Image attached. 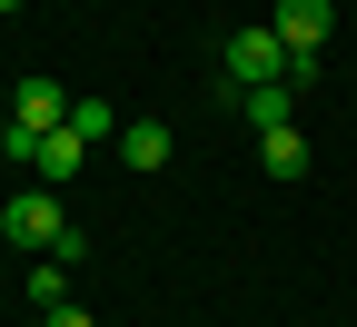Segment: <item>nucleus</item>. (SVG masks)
Segmentation results:
<instances>
[{
  "instance_id": "nucleus-5",
  "label": "nucleus",
  "mask_w": 357,
  "mask_h": 327,
  "mask_svg": "<svg viewBox=\"0 0 357 327\" xmlns=\"http://www.w3.org/2000/svg\"><path fill=\"white\" fill-rule=\"evenodd\" d=\"M30 169L50 178V189H70V178L89 169V139H79V129H50V139H40V159H30Z\"/></svg>"
},
{
  "instance_id": "nucleus-11",
  "label": "nucleus",
  "mask_w": 357,
  "mask_h": 327,
  "mask_svg": "<svg viewBox=\"0 0 357 327\" xmlns=\"http://www.w3.org/2000/svg\"><path fill=\"white\" fill-rule=\"evenodd\" d=\"M40 327H100V317H89V307H50V317H40Z\"/></svg>"
},
{
  "instance_id": "nucleus-6",
  "label": "nucleus",
  "mask_w": 357,
  "mask_h": 327,
  "mask_svg": "<svg viewBox=\"0 0 357 327\" xmlns=\"http://www.w3.org/2000/svg\"><path fill=\"white\" fill-rule=\"evenodd\" d=\"M238 119H248V129H288V119H298V89H288V79H268V89H238Z\"/></svg>"
},
{
  "instance_id": "nucleus-12",
  "label": "nucleus",
  "mask_w": 357,
  "mask_h": 327,
  "mask_svg": "<svg viewBox=\"0 0 357 327\" xmlns=\"http://www.w3.org/2000/svg\"><path fill=\"white\" fill-rule=\"evenodd\" d=\"M0 10H20V0H0Z\"/></svg>"
},
{
  "instance_id": "nucleus-4",
  "label": "nucleus",
  "mask_w": 357,
  "mask_h": 327,
  "mask_svg": "<svg viewBox=\"0 0 357 327\" xmlns=\"http://www.w3.org/2000/svg\"><path fill=\"white\" fill-rule=\"evenodd\" d=\"M328 20H337V0H278V10H268V30L288 40V60H307L328 40Z\"/></svg>"
},
{
  "instance_id": "nucleus-1",
  "label": "nucleus",
  "mask_w": 357,
  "mask_h": 327,
  "mask_svg": "<svg viewBox=\"0 0 357 327\" xmlns=\"http://www.w3.org/2000/svg\"><path fill=\"white\" fill-rule=\"evenodd\" d=\"M218 70H229V89H268V79H288V40L268 20H248V30L218 40Z\"/></svg>"
},
{
  "instance_id": "nucleus-3",
  "label": "nucleus",
  "mask_w": 357,
  "mask_h": 327,
  "mask_svg": "<svg viewBox=\"0 0 357 327\" xmlns=\"http://www.w3.org/2000/svg\"><path fill=\"white\" fill-rule=\"evenodd\" d=\"M10 129H30V139L70 129V89H60V79H20V89H10Z\"/></svg>"
},
{
  "instance_id": "nucleus-2",
  "label": "nucleus",
  "mask_w": 357,
  "mask_h": 327,
  "mask_svg": "<svg viewBox=\"0 0 357 327\" xmlns=\"http://www.w3.org/2000/svg\"><path fill=\"white\" fill-rule=\"evenodd\" d=\"M0 228H10L20 248H60V258H79V228L60 218V189H20L10 208H0Z\"/></svg>"
},
{
  "instance_id": "nucleus-8",
  "label": "nucleus",
  "mask_w": 357,
  "mask_h": 327,
  "mask_svg": "<svg viewBox=\"0 0 357 327\" xmlns=\"http://www.w3.org/2000/svg\"><path fill=\"white\" fill-rule=\"evenodd\" d=\"M258 169H268V178H307V139H298V119H288V129H258Z\"/></svg>"
},
{
  "instance_id": "nucleus-10",
  "label": "nucleus",
  "mask_w": 357,
  "mask_h": 327,
  "mask_svg": "<svg viewBox=\"0 0 357 327\" xmlns=\"http://www.w3.org/2000/svg\"><path fill=\"white\" fill-rule=\"evenodd\" d=\"M30 298H40V317L70 307V258H40V268H30Z\"/></svg>"
},
{
  "instance_id": "nucleus-7",
  "label": "nucleus",
  "mask_w": 357,
  "mask_h": 327,
  "mask_svg": "<svg viewBox=\"0 0 357 327\" xmlns=\"http://www.w3.org/2000/svg\"><path fill=\"white\" fill-rule=\"evenodd\" d=\"M169 149H178L169 119H129V129H119V159H129V169H169Z\"/></svg>"
},
{
  "instance_id": "nucleus-9",
  "label": "nucleus",
  "mask_w": 357,
  "mask_h": 327,
  "mask_svg": "<svg viewBox=\"0 0 357 327\" xmlns=\"http://www.w3.org/2000/svg\"><path fill=\"white\" fill-rule=\"evenodd\" d=\"M70 129H79V139H89V149H100V139H119V129H129V119H119V109H109V100H89V89H79V100H70Z\"/></svg>"
}]
</instances>
